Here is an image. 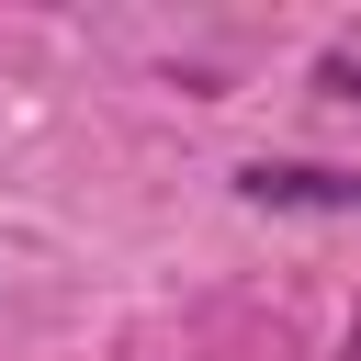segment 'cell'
Masks as SVG:
<instances>
[{
    "label": "cell",
    "mask_w": 361,
    "mask_h": 361,
    "mask_svg": "<svg viewBox=\"0 0 361 361\" xmlns=\"http://www.w3.org/2000/svg\"><path fill=\"white\" fill-rule=\"evenodd\" d=\"M248 203H282V214H361V169H237Z\"/></svg>",
    "instance_id": "6da1fadb"
},
{
    "label": "cell",
    "mask_w": 361,
    "mask_h": 361,
    "mask_svg": "<svg viewBox=\"0 0 361 361\" xmlns=\"http://www.w3.org/2000/svg\"><path fill=\"white\" fill-rule=\"evenodd\" d=\"M327 90H350V102H361V68H327Z\"/></svg>",
    "instance_id": "7a4b0ae2"
}]
</instances>
